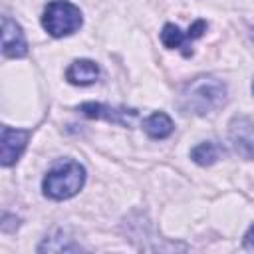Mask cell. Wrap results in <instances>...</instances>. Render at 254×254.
Here are the masks:
<instances>
[{"instance_id":"6da1fadb","label":"cell","mask_w":254,"mask_h":254,"mask_svg":"<svg viewBox=\"0 0 254 254\" xmlns=\"http://www.w3.org/2000/svg\"><path fill=\"white\" fill-rule=\"evenodd\" d=\"M226 103V83L212 75H200L190 79L179 95V107L183 113L206 115L220 109Z\"/></svg>"},{"instance_id":"7a4b0ae2","label":"cell","mask_w":254,"mask_h":254,"mask_svg":"<svg viewBox=\"0 0 254 254\" xmlns=\"http://www.w3.org/2000/svg\"><path fill=\"white\" fill-rule=\"evenodd\" d=\"M83 183H85V169L77 161L65 159V161L56 163L48 171V175L44 177L42 189L48 198L64 200V198L77 194Z\"/></svg>"},{"instance_id":"3957f363","label":"cell","mask_w":254,"mask_h":254,"mask_svg":"<svg viewBox=\"0 0 254 254\" xmlns=\"http://www.w3.org/2000/svg\"><path fill=\"white\" fill-rule=\"evenodd\" d=\"M81 22L83 20H81L79 8L71 4L69 0H52L44 8L42 26L54 38H64V36L73 34L81 26Z\"/></svg>"},{"instance_id":"277c9868","label":"cell","mask_w":254,"mask_h":254,"mask_svg":"<svg viewBox=\"0 0 254 254\" xmlns=\"http://www.w3.org/2000/svg\"><path fill=\"white\" fill-rule=\"evenodd\" d=\"M204 30H206V22H204V20H196V22L187 30V34L181 32L175 24H165V28H163V32H161V40H163V44H165L167 48H171V50H183L185 56H190V50H189L190 44H192L196 38H200Z\"/></svg>"},{"instance_id":"5b68a950","label":"cell","mask_w":254,"mask_h":254,"mask_svg":"<svg viewBox=\"0 0 254 254\" xmlns=\"http://www.w3.org/2000/svg\"><path fill=\"white\" fill-rule=\"evenodd\" d=\"M79 111L85 115V117H91V119H103V121H109V123H117V125H131L135 119H137V111L135 109H127V107H111V105H105V103H81L79 105Z\"/></svg>"},{"instance_id":"8992f818","label":"cell","mask_w":254,"mask_h":254,"mask_svg":"<svg viewBox=\"0 0 254 254\" xmlns=\"http://www.w3.org/2000/svg\"><path fill=\"white\" fill-rule=\"evenodd\" d=\"M234 151L244 159H254V123L248 117H234L228 129Z\"/></svg>"},{"instance_id":"52a82bcc","label":"cell","mask_w":254,"mask_h":254,"mask_svg":"<svg viewBox=\"0 0 254 254\" xmlns=\"http://www.w3.org/2000/svg\"><path fill=\"white\" fill-rule=\"evenodd\" d=\"M2 52L6 58H22L28 52L26 36L20 24H16L10 16L2 18Z\"/></svg>"},{"instance_id":"ba28073f","label":"cell","mask_w":254,"mask_h":254,"mask_svg":"<svg viewBox=\"0 0 254 254\" xmlns=\"http://www.w3.org/2000/svg\"><path fill=\"white\" fill-rule=\"evenodd\" d=\"M28 137H30V131L2 127V165L4 167H10L18 161V157L26 149Z\"/></svg>"},{"instance_id":"9c48e42d","label":"cell","mask_w":254,"mask_h":254,"mask_svg":"<svg viewBox=\"0 0 254 254\" xmlns=\"http://www.w3.org/2000/svg\"><path fill=\"white\" fill-rule=\"evenodd\" d=\"M65 77L69 83L73 85H89L93 81H97L99 77V67L95 62L91 60H75L67 71H65Z\"/></svg>"},{"instance_id":"30bf717a","label":"cell","mask_w":254,"mask_h":254,"mask_svg":"<svg viewBox=\"0 0 254 254\" xmlns=\"http://www.w3.org/2000/svg\"><path fill=\"white\" fill-rule=\"evenodd\" d=\"M143 127H145V133H147L151 139H165V137H169V135L173 133V129H175L171 117H169L167 113H163V111H157V113L149 115V117L145 119Z\"/></svg>"},{"instance_id":"8fae6325","label":"cell","mask_w":254,"mask_h":254,"mask_svg":"<svg viewBox=\"0 0 254 254\" xmlns=\"http://www.w3.org/2000/svg\"><path fill=\"white\" fill-rule=\"evenodd\" d=\"M220 157V147L214 143V141H204V143H198L192 151H190V159L196 163V165H212L216 159Z\"/></svg>"},{"instance_id":"7c38bea8","label":"cell","mask_w":254,"mask_h":254,"mask_svg":"<svg viewBox=\"0 0 254 254\" xmlns=\"http://www.w3.org/2000/svg\"><path fill=\"white\" fill-rule=\"evenodd\" d=\"M244 246L246 248H254V224L248 228V232L244 234Z\"/></svg>"},{"instance_id":"4fadbf2b","label":"cell","mask_w":254,"mask_h":254,"mask_svg":"<svg viewBox=\"0 0 254 254\" xmlns=\"http://www.w3.org/2000/svg\"><path fill=\"white\" fill-rule=\"evenodd\" d=\"M252 93H254V81H252Z\"/></svg>"}]
</instances>
